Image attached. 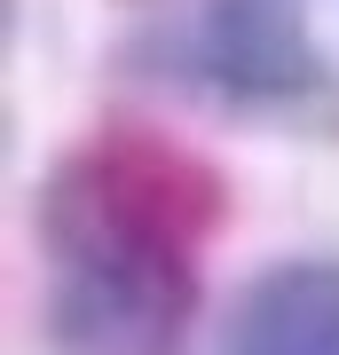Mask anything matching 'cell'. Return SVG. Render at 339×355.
<instances>
[{
    "mask_svg": "<svg viewBox=\"0 0 339 355\" xmlns=\"http://www.w3.org/2000/svg\"><path fill=\"white\" fill-rule=\"evenodd\" d=\"M221 221V182L174 142L150 135H111L87 142L79 158L55 166L48 198H40V237L63 229H119V237H166L198 253L205 229Z\"/></svg>",
    "mask_w": 339,
    "mask_h": 355,
    "instance_id": "obj_2",
    "label": "cell"
},
{
    "mask_svg": "<svg viewBox=\"0 0 339 355\" xmlns=\"http://www.w3.org/2000/svg\"><path fill=\"white\" fill-rule=\"evenodd\" d=\"M221 355H339V261H277L237 292Z\"/></svg>",
    "mask_w": 339,
    "mask_h": 355,
    "instance_id": "obj_4",
    "label": "cell"
},
{
    "mask_svg": "<svg viewBox=\"0 0 339 355\" xmlns=\"http://www.w3.org/2000/svg\"><path fill=\"white\" fill-rule=\"evenodd\" d=\"M48 355H182L198 316V253L166 237L63 229L48 237Z\"/></svg>",
    "mask_w": 339,
    "mask_h": 355,
    "instance_id": "obj_1",
    "label": "cell"
},
{
    "mask_svg": "<svg viewBox=\"0 0 339 355\" xmlns=\"http://www.w3.org/2000/svg\"><path fill=\"white\" fill-rule=\"evenodd\" d=\"M182 71L245 111H292L331 79L292 0H205L182 32Z\"/></svg>",
    "mask_w": 339,
    "mask_h": 355,
    "instance_id": "obj_3",
    "label": "cell"
}]
</instances>
